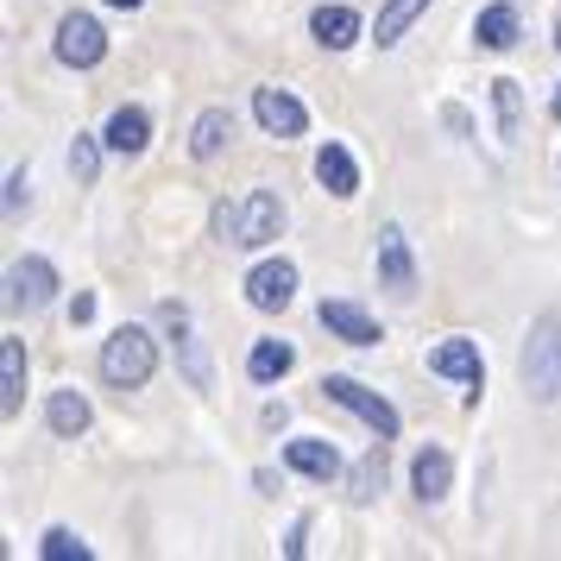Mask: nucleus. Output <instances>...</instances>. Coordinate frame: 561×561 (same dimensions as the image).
Masks as SVG:
<instances>
[{
	"label": "nucleus",
	"instance_id": "393cba45",
	"mask_svg": "<svg viewBox=\"0 0 561 561\" xmlns=\"http://www.w3.org/2000/svg\"><path fill=\"white\" fill-rule=\"evenodd\" d=\"M379 485H385V435H373V455L354 467V499L366 505V499H379Z\"/></svg>",
	"mask_w": 561,
	"mask_h": 561
},
{
	"label": "nucleus",
	"instance_id": "6ab92c4d",
	"mask_svg": "<svg viewBox=\"0 0 561 561\" xmlns=\"http://www.w3.org/2000/svg\"><path fill=\"white\" fill-rule=\"evenodd\" d=\"M473 38H480L485 51H511V45H517V7H511V0H492V7H480Z\"/></svg>",
	"mask_w": 561,
	"mask_h": 561
},
{
	"label": "nucleus",
	"instance_id": "20e7f679",
	"mask_svg": "<svg viewBox=\"0 0 561 561\" xmlns=\"http://www.w3.org/2000/svg\"><path fill=\"white\" fill-rule=\"evenodd\" d=\"M322 398H334L341 410H354V416H359V423H366L373 435L398 442V410L385 404L379 391H366L359 379H347V373H329V379H322Z\"/></svg>",
	"mask_w": 561,
	"mask_h": 561
},
{
	"label": "nucleus",
	"instance_id": "a211bd4d",
	"mask_svg": "<svg viewBox=\"0 0 561 561\" xmlns=\"http://www.w3.org/2000/svg\"><path fill=\"white\" fill-rule=\"evenodd\" d=\"M448 480H455V460H448V448H423V455L410 460V492H416L423 505H435V499L448 492Z\"/></svg>",
	"mask_w": 561,
	"mask_h": 561
},
{
	"label": "nucleus",
	"instance_id": "f3484780",
	"mask_svg": "<svg viewBox=\"0 0 561 561\" xmlns=\"http://www.w3.org/2000/svg\"><path fill=\"white\" fill-rule=\"evenodd\" d=\"M309 32H316L322 51H347V45H359V13L354 7H316L309 13Z\"/></svg>",
	"mask_w": 561,
	"mask_h": 561
},
{
	"label": "nucleus",
	"instance_id": "9d476101",
	"mask_svg": "<svg viewBox=\"0 0 561 561\" xmlns=\"http://www.w3.org/2000/svg\"><path fill=\"white\" fill-rule=\"evenodd\" d=\"M379 284L385 290H398V297L416 290V259H410V240H404L398 221H385L379 228Z\"/></svg>",
	"mask_w": 561,
	"mask_h": 561
},
{
	"label": "nucleus",
	"instance_id": "dca6fc26",
	"mask_svg": "<svg viewBox=\"0 0 561 561\" xmlns=\"http://www.w3.org/2000/svg\"><path fill=\"white\" fill-rule=\"evenodd\" d=\"M316 178H322V190H329V196H341V203H347V196H359V164H354V152H347V146H322V152H316Z\"/></svg>",
	"mask_w": 561,
	"mask_h": 561
},
{
	"label": "nucleus",
	"instance_id": "2f4dec72",
	"mask_svg": "<svg viewBox=\"0 0 561 561\" xmlns=\"http://www.w3.org/2000/svg\"><path fill=\"white\" fill-rule=\"evenodd\" d=\"M556 51H561V26H556Z\"/></svg>",
	"mask_w": 561,
	"mask_h": 561
},
{
	"label": "nucleus",
	"instance_id": "412c9836",
	"mask_svg": "<svg viewBox=\"0 0 561 561\" xmlns=\"http://www.w3.org/2000/svg\"><path fill=\"white\" fill-rule=\"evenodd\" d=\"M423 13H430V0H385V7H379V26H373L379 51H391V45H398V38H404Z\"/></svg>",
	"mask_w": 561,
	"mask_h": 561
},
{
	"label": "nucleus",
	"instance_id": "0eeeda50",
	"mask_svg": "<svg viewBox=\"0 0 561 561\" xmlns=\"http://www.w3.org/2000/svg\"><path fill=\"white\" fill-rule=\"evenodd\" d=\"M57 297V265L51 259H20L7 272V309H45Z\"/></svg>",
	"mask_w": 561,
	"mask_h": 561
},
{
	"label": "nucleus",
	"instance_id": "b1692460",
	"mask_svg": "<svg viewBox=\"0 0 561 561\" xmlns=\"http://www.w3.org/2000/svg\"><path fill=\"white\" fill-rule=\"evenodd\" d=\"M492 107H499V139H517V133H524V89H517V82L511 77H499L492 82Z\"/></svg>",
	"mask_w": 561,
	"mask_h": 561
},
{
	"label": "nucleus",
	"instance_id": "f257e3e1",
	"mask_svg": "<svg viewBox=\"0 0 561 561\" xmlns=\"http://www.w3.org/2000/svg\"><path fill=\"white\" fill-rule=\"evenodd\" d=\"M215 233H221L228 247L259 253V247H272L284 233V203L272 190H253V196H240V203H221L215 208Z\"/></svg>",
	"mask_w": 561,
	"mask_h": 561
},
{
	"label": "nucleus",
	"instance_id": "f8f14e48",
	"mask_svg": "<svg viewBox=\"0 0 561 561\" xmlns=\"http://www.w3.org/2000/svg\"><path fill=\"white\" fill-rule=\"evenodd\" d=\"M284 460H290L304 480H322V485L341 473V448H334V442H322V435H297V442H284Z\"/></svg>",
	"mask_w": 561,
	"mask_h": 561
},
{
	"label": "nucleus",
	"instance_id": "423d86ee",
	"mask_svg": "<svg viewBox=\"0 0 561 561\" xmlns=\"http://www.w3.org/2000/svg\"><path fill=\"white\" fill-rule=\"evenodd\" d=\"M253 121L272 139H304L309 133V107L290 95V89H253Z\"/></svg>",
	"mask_w": 561,
	"mask_h": 561
},
{
	"label": "nucleus",
	"instance_id": "2eb2a0df",
	"mask_svg": "<svg viewBox=\"0 0 561 561\" xmlns=\"http://www.w3.org/2000/svg\"><path fill=\"white\" fill-rule=\"evenodd\" d=\"M107 152H146V139H152V114H146V107H114V114H107Z\"/></svg>",
	"mask_w": 561,
	"mask_h": 561
},
{
	"label": "nucleus",
	"instance_id": "1a4fd4ad",
	"mask_svg": "<svg viewBox=\"0 0 561 561\" xmlns=\"http://www.w3.org/2000/svg\"><path fill=\"white\" fill-rule=\"evenodd\" d=\"M430 373L435 379H460L467 385V398H480V385H485V359H480V347H473V341H442V347H435L430 354Z\"/></svg>",
	"mask_w": 561,
	"mask_h": 561
},
{
	"label": "nucleus",
	"instance_id": "aec40b11",
	"mask_svg": "<svg viewBox=\"0 0 561 561\" xmlns=\"http://www.w3.org/2000/svg\"><path fill=\"white\" fill-rule=\"evenodd\" d=\"M89 416H95V410H89L82 391H51V404H45V423H51L64 442H77V435L89 430Z\"/></svg>",
	"mask_w": 561,
	"mask_h": 561
},
{
	"label": "nucleus",
	"instance_id": "39448f33",
	"mask_svg": "<svg viewBox=\"0 0 561 561\" xmlns=\"http://www.w3.org/2000/svg\"><path fill=\"white\" fill-rule=\"evenodd\" d=\"M107 57V32L95 13H70L64 26H57V64H70V70H95Z\"/></svg>",
	"mask_w": 561,
	"mask_h": 561
},
{
	"label": "nucleus",
	"instance_id": "c756f323",
	"mask_svg": "<svg viewBox=\"0 0 561 561\" xmlns=\"http://www.w3.org/2000/svg\"><path fill=\"white\" fill-rule=\"evenodd\" d=\"M107 7H121V13H133V7H146V0H107Z\"/></svg>",
	"mask_w": 561,
	"mask_h": 561
},
{
	"label": "nucleus",
	"instance_id": "4468645a",
	"mask_svg": "<svg viewBox=\"0 0 561 561\" xmlns=\"http://www.w3.org/2000/svg\"><path fill=\"white\" fill-rule=\"evenodd\" d=\"M26 404V341H0V416H20Z\"/></svg>",
	"mask_w": 561,
	"mask_h": 561
},
{
	"label": "nucleus",
	"instance_id": "6e6552de",
	"mask_svg": "<svg viewBox=\"0 0 561 561\" xmlns=\"http://www.w3.org/2000/svg\"><path fill=\"white\" fill-rule=\"evenodd\" d=\"M290 297H297V265L290 259H265V265H253L247 272V304L253 309H290Z\"/></svg>",
	"mask_w": 561,
	"mask_h": 561
},
{
	"label": "nucleus",
	"instance_id": "7c9ffc66",
	"mask_svg": "<svg viewBox=\"0 0 561 561\" xmlns=\"http://www.w3.org/2000/svg\"><path fill=\"white\" fill-rule=\"evenodd\" d=\"M549 114H556V121H561V82H556V102H549Z\"/></svg>",
	"mask_w": 561,
	"mask_h": 561
},
{
	"label": "nucleus",
	"instance_id": "c85d7f7f",
	"mask_svg": "<svg viewBox=\"0 0 561 561\" xmlns=\"http://www.w3.org/2000/svg\"><path fill=\"white\" fill-rule=\"evenodd\" d=\"M70 322H95V297H89V290H77V297H70Z\"/></svg>",
	"mask_w": 561,
	"mask_h": 561
},
{
	"label": "nucleus",
	"instance_id": "cd10ccee",
	"mask_svg": "<svg viewBox=\"0 0 561 561\" xmlns=\"http://www.w3.org/2000/svg\"><path fill=\"white\" fill-rule=\"evenodd\" d=\"M26 208H32V178L26 171H13V178H7V221H20Z\"/></svg>",
	"mask_w": 561,
	"mask_h": 561
},
{
	"label": "nucleus",
	"instance_id": "5701e85b",
	"mask_svg": "<svg viewBox=\"0 0 561 561\" xmlns=\"http://www.w3.org/2000/svg\"><path fill=\"white\" fill-rule=\"evenodd\" d=\"M290 366H297V347H290V341H253V354H247V373H253L259 385L284 379Z\"/></svg>",
	"mask_w": 561,
	"mask_h": 561
},
{
	"label": "nucleus",
	"instance_id": "7ed1b4c3",
	"mask_svg": "<svg viewBox=\"0 0 561 561\" xmlns=\"http://www.w3.org/2000/svg\"><path fill=\"white\" fill-rule=\"evenodd\" d=\"M524 385L542 404L561 398V316H536L530 341H524Z\"/></svg>",
	"mask_w": 561,
	"mask_h": 561
},
{
	"label": "nucleus",
	"instance_id": "4be33fe9",
	"mask_svg": "<svg viewBox=\"0 0 561 561\" xmlns=\"http://www.w3.org/2000/svg\"><path fill=\"white\" fill-rule=\"evenodd\" d=\"M228 139H233V114L228 107H203V121H196V133H190V152L196 158H221Z\"/></svg>",
	"mask_w": 561,
	"mask_h": 561
},
{
	"label": "nucleus",
	"instance_id": "ddd939ff",
	"mask_svg": "<svg viewBox=\"0 0 561 561\" xmlns=\"http://www.w3.org/2000/svg\"><path fill=\"white\" fill-rule=\"evenodd\" d=\"M164 322L178 329V359H183V379L196 385V391H208V385H215V373H208V354H203V341L190 334V309H183V304H164Z\"/></svg>",
	"mask_w": 561,
	"mask_h": 561
},
{
	"label": "nucleus",
	"instance_id": "a878e982",
	"mask_svg": "<svg viewBox=\"0 0 561 561\" xmlns=\"http://www.w3.org/2000/svg\"><path fill=\"white\" fill-rule=\"evenodd\" d=\"M38 556H45V561H89V542H82L77 530H64V524H57V530H45Z\"/></svg>",
	"mask_w": 561,
	"mask_h": 561
},
{
	"label": "nucleus",
	"instance_id": "bb28decb",
	"mask_svg": "<svg viewBox=\"0 0 561 561\" xmlns=\"http://www.w3.org/2000/svg\"><path fill=\"white\" fill-rule=\"evenodd\" d=\"M102 146H107V139H102ZM102 146H95L89 133H77V146H70V171H77L82 190H89V183L102 178Z\"/></svg>",
	"mask_w": 561,
	"mask_h": 561
},
{
	"label": "nucleus",
	"instance_id": "9b49d317",
	"mask_svg": "<svg viewBox=\"0 0 561 561\" xmlns=\"http://www.w3.org/2000/svg\"><path fill=\"white\" fill-rule=\"evenodd\" d=\"M322 329H329L334 341H347V347H379V341H385L379 322H373L359 304H341V297H334V304H322Z\"/></svg>",
	"mask_w": 561,
	"mask_h": 561
},
{
	"label": "nucleus",
	"instance_id": "f03ea898",
	"mask_svg": "<svg viewBox=\"0 0 561 561\" xmlns=\"http://www.w3.org/2000/svg\"><path fill=\"white\" fill-rule=\"evenodd\" d=\"M158 373V347L146 329H133V322H121V329L102 341V379L121 385V391H139V385Z\"/></svg>",
	"mask_w": 561,
	"mask_h": 561
}]
</instances>
